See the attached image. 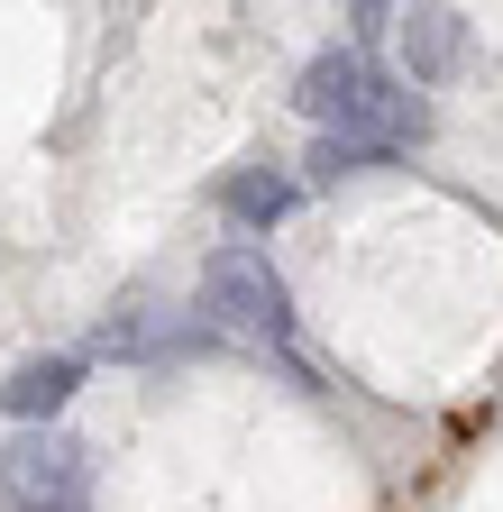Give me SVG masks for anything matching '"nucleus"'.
<instances>
[{
	"label": "nucleus",
	"mask_w": 503,
	"mask_h": 512,
	"mask_svg": "<svg viewBox=\"0 0 503 512\" xmlns=\"http://www.w3.org/2000/svg\"><path fill=\"white\" fill-rule=\"evenodd\" d=\"M293 101H302V119L321 128V138H357V147H385V156L430 138V101L412 83H394V74H375L357 46H321L302 64Z\"/></svg>",
	"instance_id": "1"
},
{
	"label": "nucleus",
	"mask_w": 503,
	"mask_h": 512,
	"mask_svg": "<svg viewBox=\"0 0 503 512\" xmlns=\"http://www.w3.org/2000/svg\"><path fill=\"white\" fill-rule=\"evenodd\" d=\"M202 302L229 320V330L266 339V348L293 339V293H284V275L266 266V247H211V266H202Z\"/></svg>",
	"instance_id": "2"
},
{
	"label": "nucleus",
	"mask_w": 503,
	"mask_h": 512,
	"mask_svg": "<svg viewBox=\"0 0 503 512\" xmlns=\"http://www.w3.org/2000/svg\"><path fill=\"white\" fill-rule=\"evenodd\" d=\"M0 494L19 512H92V458L65 430H19L0 458Z\"/></svg>",
	"instance_id": "3"
},
{
	"label": "nucleus",
	"mask_w": 503,
	"mask_h": 512,
	"mask_svg": "<svg viewBox=\"0 0 503 512\" xmlns=\"http://www.w3.org/2000/svg\"><path fill=\"white\" fill-rule=\"evenodd\" d=\"M394 55H403V83L430 92L458 74L467 55V10H394Z\"/></svg>",
	"instance_id": "4"
},
{
	"label": "nucleus",
	"mask_w": 503,
	"mask_h": 512,
	"mask_svg": "<svg viewBox=\"0 0 503 512\" xmlns=\"http://www.w3.org/2000/svg\"><path fill=\"white\" fill-rule=\"evenodd\" d=\"M74 384H83V357H74V348H55V357H19L10 375H0V412H10L19 430H46L55 412L74 403Z\"/></svg>",
	"instance_id": "5"
},
{
	"label": "nucleus",
	"mask_w": 503,
	"mask_h": 512,
	"mask_svg": "<svg viewBox=\"0 0 503 512\" xmlns=\"http://www.w3.org/2000/svg\"><path fill=\"white\" fill-rule=\"evenodd\" d=\"M220 211H229V229H275V220H293L302 211V174L293 165H238L229 183H220Z\"/></svg>",
	"instance_id": "6"
}]
</instances>
